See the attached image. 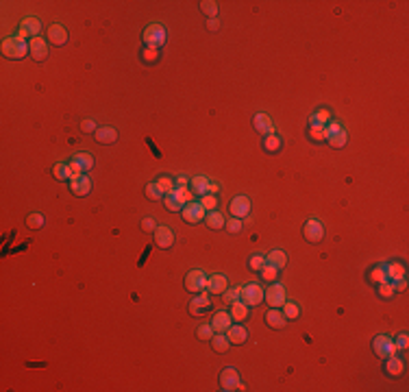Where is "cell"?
<instances>
[{"instance_id":"5","label":"cell","mask_w":409,"mask_h":392,"mask_svg":"<svg viewBox=\"0 0 409 392\" xmlns=\"http://www.w3.org/2000/svg\"><path fill=\"white\" fill-rule=\"evenodd\" d=\"M220 388L224 392H231V390H244V384L239 382V375L235 369H224L220 373Z\"/></svg>"},{"instance_id":"37","label":"cell","mask_w":409,"mask_h":392,"mask_svg":"<svg viewBox=\"0 0 409 392\" xmlns=\"http://www.w3.org/2000/svg\"><path fill=\"white\" fill-rule=\"evenodd\" d=\"M201 11L204 15L211 17V20H215V15H218V2H213V0H203V2H201Z\"/></svg>"},{"instance_id":"34","label":"cell","mask_w":409,"mask_h":392,"mask_svg":"<svg viewBox=\"0 0 409 392\" xmlns=\"http://www.w3.org/2000/svg\"><path fill=\"white\" fill-rule=\"evenodd\" d=\"M281 137L276 135V133H270L266 135V140H263V148L268 150V153H276V150H281Z\"/></svg>"},{"instance_id":"23","label":"cell","mask_w":409,"mask_h":392,"mask_svg":"<svg viewBox=\"0 0 409 392\" xmlns=\"http://www.w3.org/2000/svg\"><path fill=\"white\" fill-rule=\"evenodd\" d=\"M386 371H388V375H392V377H401L403 373H405V362L401 358H396V353L390 355V358H386Z\"/></svg>"},{"instance_id":"45","label":"cell","mask_w":409,"mask_h":392,"mask_svg":"<svg viewBox=\"0 0 409 392\" xmlns=\"http://www.w3.org/2000/svg\"><path fill=\"white\" fill-rule=\"evenodd\" d=\"M309 137L316 142L324 140V126L322 124H309Z\"/></svg>"},{"instance_id":"3","label":"cell","mask_w":409,"mask_h":392,"mask_svg":"<svg viewBox=\"0 0 409 392\" xmlns=\"http://www.w3.org/2000/svg\"><path fill=\"white\" fill-rule=\"evenodd\" d=\"M144 44H146L148 48H159L166 44V28L161 26V24L157 22H153V24H148L146 28H144Z\"/></svg>"},{"instance_id":"26","label":"cell","mask_w":409,"mask_h":392,"mask_svg":"<svg viewBox=\"0 0 409 392\" xmlns=\"http://www.w3.org/2000/svg\"><path fill=\"white\" fill-rule=\"evenodd\" d=\"M386 279L388 281H399V279H405V266L399 262L394 264H386Z\"/></svg>"},{"instance_id":"24","label":"cell","mask_w":409,"mask_h":392,"mask_svg":"<svg viewBox=\"0 0 409 392\" xmlns=\"http://www.w3.org/2000/svg\"><path fill=\"white\" fill-rule=\"evenodd\" d=\"M233 325V318H231V314H226V312H218L213 316V321H211V327L215 334H220V331H226L228 327Z\"/></svg>"},{"instance_id":"11","label":"cell","mask_w":409,"mask_h":392,"mask_svg":"<svg viewBox=\"0 0 409 392\" xmlns=\"http://www.w3.org/2000/svg\"><path fill=\"white\" fill-rule=\"evenodd\" d=\"M68 164H70V168H72V172H74V174H85L87 170H92V168H94V157L89 153H76L68 161Z\"/></svg>"},{"instance_id":"39","label":"cell","mask_w":409,"mask_h":392,"mask_svg":"<svg viewBox=\"0 0 409 392\" xmlns=\"http://www.w3.org/2000/svg\"><path fill=\"white\" fill-rule=\"evenodd\" d=\"M368 279L372 283H381V281H386V264H381V266H375L368 273Z\"/></svg>"},{"instance_id":"47","label":"cell","mask_w":409,"mask_h":392,"mask_svg":"<svg viewBox=\"0 0 409 392\" xmlns=\"http://www.w3.org/2000/svg\"><path fill=\"white\" fill-rule=\"evenodd\" d=\"M196 334H198V338H201V340H211L215 331H213V327H211V325H201V327H198V331H196Z\"/></svg>"},{"instance_id":"38","label":"cell","mask_w":409,"mask_h":392,"mask_svg":"<svg viewBox=\"0 0 409 392\" xmlns=\"http://www.w3.org/2000/svg\"><path fill=\"white\" fill-rule=\"evenodd\" d=\"M259 273H261V279H263V281H270V283H272V281H276V277H279V268L272 266V264H266V266H263Z\"/></svg>"},{"instance_id":"32","label":"cell","mask_w":409,"mask_h":392,"mask_svg":"<svg viewBox=\"0 0 409 392\" xmlns=\"http://www.w3.org/2000/svg\"><path fill=\"white\" fill-rule=\"evenodd\" d=\"M224 216H222L220 212H207V216H204V225H207L209 229H222L224 227Z\"/></svg>"},{"instance_id":"10","label":"cell","mask_w":409,"mask_h":392,"mask_svg":"<svg viewBox=\"0 0 409 392\" xmlns=\"http://www.w3.org/2000/svg\"><path fill=\"white\" fill-rule=\"evenodd\" d=\"M372 349H375V353L379 355V358H383V360L396 353L394 340H392L390 336H386V334H381V336L375 338V342H372Z\"/></svg>"},{"instance_id":"2","label":"cell","mask_w":409,"mask_h":392,"mask_svg":"<svg viewBox=\"0 0 409 392\" xmlns=\"http://www.w3.org/2000/svg\"><path fill=\"white\" fill-rule=\"evenodd\" d=\"M26 52H28V41L17 37V35H11V37L2 41V55L7 59H22L26 57Z\"/></svg>"},{"instance_id":"15","label":"cell","mask_w":409,"mask_h":392,"mask_svg":"<svg viewBox=\"0 0 409 392\" xmlns=\"http://www.w3.org/2000/svg\"><path fill=\"white\" fill-rule=\"evenodd\" d=\"M68 41V31L63 24H50L48 26V44L52 46H63Z\"/></svg>"},{"instance_id":"13","label":"cell","mask_w":409,"mask_h":392,"mask_svg":"<svg viewBox=\"0 0 409 392\" xmlns=\"http://www.w3.org/2000/svg\"><path fill=\"white\" fill-rule=\"evenodd\" d=\"M228 212L233 214V218H244V216H248V214H250V201H248V196H244V194L235 196V198L231 201V205H228Z\"/></svg>"},{"instance_id":"44","label":"cell","mask_w":409,"mask_h":392,"mask_svg":"<svg viewBox=\"0 0 409 392\" xmlns=\"http://www.w3.org/2000/svg\"><path fill=\"white\" fill-rule=\"evenodd\" d=\"M201 205L207 212H213L215 209V205H218V196H213V194H204V196H201Z\"/></svg>"},{"instance_id":"40","label":"cell","mask_w":409,"mask_h":392,"mask_svg":"<svg viewBox=\"0 0 409 392\" xmlns=\"http://www.w3.org/2000/svg\"><path fill=\"white\" fill-rule=\"evenodd\" d=\"M377 286H379V294H381L383 299H392L394 294H396V292H394V283L388 281V279L381 281V283H377Z\"/></svg>"},{"instance_id":"33","label":"cell","mask_w":409,"mask_h":392,"mask_svg":"<svg viewBox=\"0 0 409 392\" xmlns=\"http://www.w3.org/2000/svg\"><path fill=\"white\" fill-rule=\"evenodd\" d=\"M327 142H329L333 148H342V146H346V142H348V133H346V129H344V126H342V129H340V131H335V133L331 135Z\"/></svg>"},{"instance_id":"31","label":"cell","mask_w":409,"mask_h":392,"mask_svg":"<svg viewBox=\"0 0 409 392\" xmlns=\"http://www.w3.org/2000/svg\"><path fill=\"white\" fill-rule=\"evenodd\" d=\"M211 347H213V351L215 353H224L228 347H231V342H228V338L224 331H220V334H213L211 338Z\"/></svg>"},{"instance_id":"51","label":"cell","mask_w":409,"mask_h":392,"mask_svg":"<svg viewBox=\"0 0 409 392\" xmlns=\"http://www.w3.org/2000/svg\"><path fill=\"white\" fill-rule=\"evenodd\" d=\"M407 345H409V338H407V334H399V336H396V340H394L396 351H405Z\"/></svg>"},{"instance_id":"49","label":"cell","mask_w":409,"mask_h":392,"mask_svg":"<svg viewBox=\"0 0 409 392\" xmlns=\"http://www.w3.org/2000/svg\"><path fill=\"white\" fill-rule=\"evenodd\" d=\"M248 266H250L252 270H261L263 266H266V257H263V255H252V257L248 259Z\"/></svg>"},{"instance_id":"53","label":"cell","mask_w":409,"mask_h":392,"mask_svg":"<svg viewBox=\"0 0 409 392\" xmlns=\"http://www.w3.org/2000/svg\"><path fill=\"white\" fill-rule=\"evenodd\" d=\"M157 220H155V218H144L142 220V229H144V231H146V233H153V231H157Z\"/></svg>"},{"instance_id":"55","label":"cell","mask_w":409,"mask_h":392,"mask_svg":"<svg viewBox=\"0 0 409 392\" xmlns=\"http://www.w3.org/2000/svg\"><path fill=\"white\" fill-rule=\"evenodd\" d=\"M218 192H220V185L218 183H209V194H218Z\"/></svg>"},{"instance_id":"52","label":"cell","mask_w":409,"mask_h":392,"mask_svg":"<svg viewBox=\"0 0 409 392\" xmlns=\"http://www.w3.org/2000/svg\"><path fill=\"white\" fill-rule=\"evenodd\" d=\"M340 129H342V124H340V122H335V120H331V122H329L327 126H324V140H329V137L333 135L335 131H340Z\"/></svg>"},{"instance_id":"50","label":"cell","mask_w":409,"mask_h":392,"mask_svg":"<svg viewBox=\"0 0 409 392\" xmlns=\"http://www.w3.org/2000/svg\"><path fill=\"white\" fill-rule=\"evenodd\" d=\"M224 227L228 229V233H239V231H242V218H231V220H226Z\"/></svg>"},{"instance_id":"14","label":"cell","mask_w":409,"mask_h":392,"mask_svg":"<svg viewBox=\"0 0 409 392\" xmlns=\"http://www.w3.org/2000/svg\"><path fill=\"white\" fill-rule=\"evenodd\" d=\"M303 231H305V238L309 240V242H320V240L324 238V227H322V222L316 220V218L307 220Z\"/></svg>"},{"instance_id":"17","label":"cell","mask_w":409,"mask_h":392,"mask_svg":"<svg viewBox=\"0 0 409 392\" xmlns=\"http://www.w3.org/2000/svg\"><path fill=\"white\" fill-rule=\"evenodd\" d=\"M155 242H157L159 249H170L174 244V231L170 227H157V231H155Z\"/></svg>"},{"instance_id":"1","label":"cell","mask_w":409,"mask_h":392,"mask_svg":"<svg viewBox=\"0 0 409 392\" xmlns=\"http://www.w3.org/2000/svg\"><path fill=\"white\" fill-rule=\"evenodd\" d=\"M192 201V192L188 190V185H177L170 194L164 196V203L168 209H172V212H181V209L185 207Z\"/></svg>"},{"instance_id":"16","label":"cell","mask_w":409,"mask_h":392,"mask_svg":"<svg viewBox=\"0 0 409 392\" xmlns=\"http://www.w3.org/2000/svg\"><path fill=\"white\" fill-rule=\"evenodd\" d=\"M28 52L35 61H41V59L48 57V41L41 39V37H33L28 39Z\"/></svg>"},{"instance_id":"48","label":"cell","mask_w":409,"mask_h":392,"mask_svg":"<svg viewBox=\"0 0 409 392\" xmlns=\"http://www.w3.org/2000/svg\"><path fill=\"white\" fill-rule=\"evenodd\" d=\"M146 196L150 198V201H159L164 194H161V190L157 188V183H148L146 185Z\"/></svg>"},{"instance_id":"57","label":"cell","mask_w":409,"mask_h":392,"mask_svg":"<svg viewBox=\"0 0 409 392\" xmlns=\"http://www.w3.org/2000/svg\"><path fill=\"white\" fill-rule=\"evenodd\" d=\"M177 185H188V177H185V174L177 177Z\"/></svg>"},{"instance_id":"6","label":"cell","mask_w":409,"mask_h":392,"mask_svg":"<svg viewBox=\"0 0 409 392\" xmlns=\"http://www.w3.org/2000/svg\"><path fill=\"white\" fill-rule=\"evenodd\" d=\"M207 281H209V277L204 275L203 270H190V273L185 275V288H188L190 292L207 290Z\"/></svg>"},{"instance_id":"28","label":"cell","mask_w":409,"mask_h":392,"mask_svg":"<svg viewBox=\"0 0 409 392\" xmlns=\"http://www.w3.org/2000/svg\"><path fill=\"white\" fill-rule=\"evenodd\" d=\"M52 174H55V179L59 181H65V179H72L74 177V172H72V168L68 161H59V164H55V168H52Z\"/></svg>"},{"instance_id":"56","label":"cell","mask_w":409,"mask_h":392,"mask_svg":"<svg viewBox=\"0 0 409 392\" xmlns=\"http://www.w3.org/2000/svg\"><path fill=\"white\" fill-rule=\"evenodd\" d=\"M218 20H209V31H218Z\"/></svg>"},{"instance_id":"18","label":"cell","mask_w":409,"mask_h":392,"mask_svg":"<svg viewBox=\"0 0 409 392\" xmlns=\"http://www.w3.org/2000/svg\"><path fill=\"white\" fill-rule=\"evenodd\" d=\"M252 124H255L257 133H263V135L274 133V122L270 116H266V113H257V116L252 118Z\"/></svg>"},{"instance_id":"35","label":"cell","mask_w":409,"mask_h":392,"mask_svg":"<svg viewBox=\"0 0 409 392\" xmlns=\"http://www.w3.org/2000/svg\"><path fill=\"white\" fill-rule=\"evenodd\" d=\"M331 122V111L329 109H318L314 116L309 118V124H322V126H327Z\"/></svg>"},{"instance_id":"9","label":"cell","mask_w":409,"mask_h":392,"mask_svg":"<svg viewBox=\"0 0 409 392\" xmlns=\"http://www.w3.org/2000/svg\"><path fill=\"white\" fill-rule=\"evenodd\" d=\"M263 301H268L270 307H283L285 303V288L281 286V283L272 281V286L268 288V290H263Z\"/></svg>"},{"instance_id":"21","label":"cell","mask_w":409,"mask_h":392,"mask_svg":"<svg viewBox=\"0 0 409 392\" xmlns=\"http://www.w3.org/2000/svg\"><path fill=\"white\" fill-rule=\"evenodd\" d=\"M228 288L226 283V277L224 275H211L207 281V292L209 294H222Z\"/></svg>"},{"instance_id":"46","label":"cell","mask_w":409,"mask_h":392,"mask_svg":"<svg viewBox=\"0 0 409 392\" xmlns=\"http://www.w3.org/2000/svg\"><path fill=\"white\" fill-rule=\"evenodd\" d=\"M142 57H144V61H146V63H155V61H157V59H159V50H157V48H144V52H142Z\"/></svg>"},{"instance_id":"41","label":"cell","mask_w":409,"mask_h":392,"mask_svg":"<svg viewBox=\"0 0 409 392\" xmlns=\"http://www.w3.org/2000/svg\"><path fill=\"white\" fill-rule=\"evenodd\" d=\"M157 188L161 190V194H170V192L174 190V188H177V185H174V181L170 179V177H159L157 179Z\"/></svg>"},{"instance_id":"43","label":"cell","mask_w":409,"mask_h":392,"mask_svg":"<svg viewBox=\"0 0 409 392\" xmlns=\"http://www.w3.org/2000/svg\"><path fill=\"white\" fill-rule=\"evenodd\" d=\"M26 225L31 227V229H39V227H44V216H41L39 212H33V214H28V218H26Z\"/></svg>"},{"instance_id":"42","label":"cell","mask_w":409,"mask_h":392,"mask_svg":"<svg viewBox=\"0 0 409 392\" xmlns=\"http://www.w3.org/2000/svg\"><path fill=\"white\" fill-rule=\"evenodd\" d=\"M242 299V288H226L224 290V301L226 303H237V301Z\"/></svg>"},{"instance_id":"27","label":"cell","mask_w":409,"mask_h":392,"mask_svg":"<svg viewBox=\"0 0 409 392\" xmlns=\"http://www.w3.org/2000/svg\"><path fill=\"white\" fill-rule=\"evenodd\" d=\"M228 314H231V318L235 323H244L246 318H248V305H246L244 301H237V303L231 305V312Z\"/></svg>"},{"instance_id":"36","label":"cell","mask_w":409,"mask_h":392,"mask_svg":"<svg viewBox=\"0 0 409 392\" xmlns=\"http://www.w3.org/2000/svg\"><path fill=\"white\" fill-rule=\"evenodd\" d=\"M283 314L287 321H296V318L300 316V307L294 303V301H285L283 303Z\"/></svg>"},{"instance_id":"8","label":"cell","mask_w":409,"mask_h":392,"mask_svg":"<svg viewBox=\"0 0 409 392\" xmlns=\"http://www.w3.org/2000/svg\"><path fill=\"white\" fill-rule=\"evenodd\" d=\"M183 212V220L185 222H190V225H196V222H201V220H204V216H207V209L203 207L201 205V201H190L185 207L181 209Z\"/></svg>"},{"instance_id":"29","label":"cell","mask_w":409,"mask_h":392,"mask_svg":"<svg viewBox=\"0 0 409 392\" xmlns=\"http://www.w3.org/2000/svg\"><path fill=\"white\" fill-rule=\"evenodd\" d=\"M266 264H272V266H276V268H283L285 264H287V255L283 251H279V249H274V251H270L268 255H266Z\"/></svg>"},{"instance_id":"30","label":"cell","mask_w":409,"mask_h":392,"mask_svg":"<svg viewBox=\"0 0 409 392\" xmlns=\"http://www.w3.org/2000/svg\"><path fill=\"white\" fill-rule=\"evenodd\" d=\"M209 181L207 177H194L192 179V192L194 194H198V196H204V194H209Z\"/></svg>"},{"instance_id":"20","label":"cell","mask_w":409,"mask_h":392,"mask_svg":"<svg viewBox=\"0 0 409 392\" xmlns=\"http://www.w3.org/2000/svg\"><path fill=\"white\" fill-rule=\"evenodd\" d=\"M266 323H268V327H272V329H283L287 318H285L283 312H279V307H272V310L266 314Z\"/></svg>"},{"instance_id":"12","label":"cell","mask_w":409,"mask_h":392,"mask_svg":"<svg viewBox=\"0 0 409 392\" xmlns=\"http://www.w3.org/2000/svg\"><path fill=\"white\" fill-rule=\"evenodd\" d=\"M70 190L74 196H87L92 192V181L87 174H74L70 179Z\"/></svg>"},{"instance_id":"54","label":"cell","mask_w":409,"mask_h":392,"mask_svg":"<svg viewBox=\"0 0 409 392\" xmlns=\"http://www.w3.org/2000/svg\"><path fill=\"white\" fill-rule=\"evenodd\" d=\"M96 129H98V126H96V122H94V120H83V122H81V131H83V133H96Z\"/></svg>"},{"instance_id":"7","label":"cell","mask_w":409,"mask_h":392,"mask_svg":"<svg viewBox=\"0 0 409 392\" xmlns=\"http://www.w3.org/2000/svg\"><path fill=\"white\" fill-rule=\"evenodd\" d=\"M242 301L246 305H259L261 301H263V288L259 286L257 281H250V283H246V286L242 288Z\"/></svg>"},{"instance_id":"19","label":"cell","mask_w":409,"mask_h":392,"mask_svg":"<svg viewBox=\"0 0 409 392\" xmlns=\"http://www.w3.org/2000/svg\"><path fill=\"white\" fill-rule=\"evenodd\" d=\"M224 334H226V338H228V342H231V345H242V342H246V338H248V331L242 327V323L231 325Z\"/></svg>"},{"instance_id":"25","label":"cell","mask_w":409,"mask_h":392,"mask_svg":"<svg viewBox=\"0 0 409 392\" xmlns=\"http://www.w3.org/2000/svg\"><path fill=\"white\" fill-rule=\"evenodd\" d=\"M94 135H96V140H98L100 144H113L118 140V131L113 129V126H98Z\"/></svg>"},{"instance_id":"22","label":"cell","mask_w":409,"mask_h":392,"mask_svg":"<svg viewBox=\"0 0 409 392\" xmlns=\"http://www.w3.org/2000/svg\"><path fill=\"white\" fill-rule=\"evenodd\" d=\"M209 307H211V301H209V294L203 290V294H198V297H196V299L190 303V312L194 314V316H198V314L207 312Z\"/></svg>"},{"instance_id":"4","label":"cell","mask_w":409,"mask_h":392,"mask_svg":"<svg viewBox=\"0 0 409 392\" xmlns=\"http://www.w3.org/2000/svg\"><path fill=\"white\" fill-rule=\"evenodd\" d=\"M39 31H41L39 17L28 15V17H24V20L20 22V31H17V37H22V39H33V37H39Z\"/></svg>"}]
</instances>
